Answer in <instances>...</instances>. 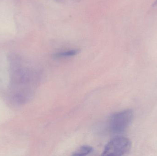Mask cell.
Listing matches in <instances>:
<instances>
[{
	"instance_id": "obj_2",
	"label": "cell",
	"mask_w": 157,
	"mask_h": 156,
	"mask_svg": "<svg viewBox=\"0 0 157 156\" xmlns=\"http://www.w3.org/2000/svg\"><path fill=\"white\" fill-rule=\"evenodd\" d=\"M132 148V143L129 138L118 136L113 138L104 147L102 155L121 156L130 153Z\"/></svg>"
},
{
	"instance_id": "obj_1",
	"label": "cell",
	"mask_w": 157,
	"mask_h": 156,
	"mask_svg": "<svg viewBox=\"0 0 157 156\" xmlns=\"http://www.w3.org/2000/svg\"><path fill=\"white\" fill-rule=\"evenodd\" d=\"M10 66V98L17 105L26 104L34 97L38 75L35 70L21 65L19 60L11 61Z\"/></svg>"
},
{
	"instance_id": "obj_6",
	"label": "cell",
	"mask_w": 157,
	"mask_h": 156,
	"mask_svg": "<svg viewBox=\"0 0 157 156\" xmlns=\"http://www.w3.org/2000/svg\"><path fill=\"white\" fill-rule=\"evenodd\" d=\"M157 5V0H156L155 2V3H154V5Z\"/></svg>"
},
{
	"instance_id": "obj_3",
	"label": "cell",
	"mask_w": 157,
	"mask_h": 156,
	"mask_svg": "<svg viewBox=\"0 0 157 156\" xmlns=\"http://www.w3.org/2000/svg\"><path fill=\"white\" fill-rule=\"evenodd\" d=\"M134 116L133 110H124L113 114L110 120V129L114 133H120L124 132L130 126Z\"/></svg>"
},
{
	"instance_id": "obj_4",
	"label": "cell",
	"mask_w": 157,
	"mask_h": 156,
	"mask_svg": "<svg viewBox=\"0 0 157 156\" xmlns=\"http://www.w3.org/2000/svg\"><path fill=\"white\" fill-rule=\"evenodd\" d=\"M93 151V148L89 146H83L73 153L72 155L83 156L91 154Z\"/></svg>"
},
{
	"instance_id": "obj_5",
	"label": "cell",
	"mask_w": 157,
	"mask_h": 156,
	"mask_svg": "<svg viewBox=\"0 0 157 156\" xmlns=\"http://www.w3.org/2000/svg\"><path fill=\"white\" fill-rule=\"evenodd\" d=\"M79 52V50L78 49H72V50L56 53L54 56L56 58L69 57L76 56Z\"/></svg>"
}]
</instances>
